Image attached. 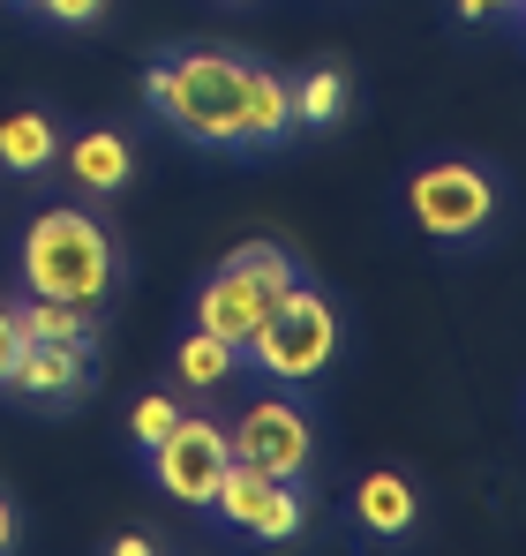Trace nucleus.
Returning a JSON list of instances; mask_svg holds the SVG:
<instances>
[{"instance_id":"f257e3e1","label":"nucleus","mask_w":526,"mask_h":556,"mask_svg":"<svg viewBox=\"0 0 526 556\" xmlns=\"http://www.w3.org/2000/svg\"><path fill=\"white\" fill-rule=\"evenodd\" d=\"M143 105L196 151L241 159V105H249V53L218 46H180L143 68Z\"/></svg>"},{"instance_id":"f03ea898","label":"nucleus","mask_w":526,"mask_h":556,"mask_svg":"<svg viewBox=\"0 0 526 556\" xmlns=\"http://www.w3.org/2000/svg\"><path fill=\"white\" fill-rule=\"evenodd\" d=\"M15 278H23V293L105 308V293L121 286V241L84 203H46V211H30V226L15 241Z\"/></svg>"},{"instance_id":"7ed1b4c3","label":"nucleus","mask_w":526,"mask_h":556,"mask_svg":"<svg viewBox=\"0 0 526 556\" xmlns=\"http://www.w3.org/2000/svg\"><path fill=\"white\" fill-rule=\"evenodd\" d=\"M399 211L422 241L437 249H481L504 218V174L489 159H466V151H437L422 159L406 188H399Z\"/></svg>"},{"instance_id":"20e7f679","label":"nucleus","mask_w":526,"mask_h":556,"mask_svg":"<svg viewBox=\"0 0 526 556\" xmlns=\"http://www.w3.org/2000/svg\"><path fill=\"white\" fill-rule=\"evenodd\" d=\"M301 256L286 249V241H241L218 271L196 286V301H188V324L196 331H211V339H226V346H249L263 331V316L301 286Z\"/></svg>"},{"instance_id":"39448f33","label":"nucleus","mask_w":526,"mask_h":556,"mask_svg":"<svg viewBox=\"0 0 526 556\" xmlns=\"http://www.w3.org/2000/svg\"><path fill=\"white\" fill-rule=\"evenodd\" d=\"M339 362V301L331 293H316L309 278L263 316V331L241 346V369H256L263 383H278V391H301V383H316V376Z\"/></svg>"},{"instance_id":"423d86ee","label":"nucleus","mask_w":526,"mask_h":556,"mask_svg":"<svg viewBox=\"0 0 526 556\" xmlns=\"http://www.w3.org/2000/svg\"><path fill=\"white\" fill-rule=\"evenodd\" d=\"M143 459H151V481L166 489V504L211 511V496H218V481L234 466V437H226L218 414H180L174 429H166V444L143 452Z\"/></svg>"},{"instance_id":"0eeeda50","label":"nucleus","mask_w":526,"mask_h":556,"mask_svg":"<svg viewBox=\"0 0 526 556\" xmlns=\"http://www.w3.org/2000/svg\"><path fill=\"white\" fill-rule=\"evenodd\" d=\"M211 519L226 527V534H241V542H293L301 527H309V496H301V481H286V473H263V466H226V481H218V496H211Z\"/></svg>"},{"instance_id":"6e6552de","label":"nucleus","mask_w":526,"mask_h":556,"mask_svg":"<svg viewBox=\"0 0 526 556\" xmlns=\"http://www.w3.org/2000/svg\"><path fill=\"white\" fill-rule=\"evenodd\" d=\"M234 459L241 466H263V473H286V481H309V466H316V414L301 406V399H256V406H241L234 414Z\"/></svg>"},{"instance_id":"1a4fd4ad","label":"nucleus","mask_w":526,"mask_h":556,"mask_svg":"<svg viewBox=\"0 0 526 556\" xmlns=\"http://www.w3.org/2000/svg\"><path fill=\"white\" fill-rule=\"evenodd\" d=\"M0 391L23 399V406H76L90 391V354L84 346H53V339H23V354H15Z\"/></svg>"},{"instance_id":"9d476101","label":"nucleus","mask_w":526,"mask_h":556,"mask_svg":"<svg viewBox=\"0 0 526 556\" xmlns=\"http://www.w3.org/2000/svg\"><path fill=\"white\" fill-rule=\"evenodd\" d=\"M347 519L361 542H406L422 527V489L406 481V466H368L347 496Z\"/></svg>"},{"instance_id":"9b49d317","label":"nucleus","mask_w":526,"mask_h":556,"mask_svg":"<svg viewBox=\"0 0 526 556\" xmlns=\"http://www.w3.org/2000/svg\"><path fill=\"white\" fill-rule=\"evenodd\" d=\"M61 174L68 188L84 195V203H113L121 188L136 181V143L121 136V128H76V136H61Z\"/></svg>"},{"instance_id":"f8f14e48","label":"nucleus","mask_w":526,"mask_h":556,"mask_svg":"<svg viewBox=\"0 0 526 556\" xmlns=\"http://www.w3.org/2000/svg\"><path fill=\"white\" fill-rule=\"evenodd\" d=\"M61 166V121L46 105H15L0 113V174L8 181H38Z\"/></svg>"},{"instance_id":"ddd939ff","label":"nucleus","mask_w":526,"mask_h":556,"mask_svg":"<svg viewBox=\"0 0 526 556\" xmlns=\"http://www.w3.org/2000/svg\"><path fill=\"white\" fill-rule=\"evenodd\" d=\"M293 136V84L278 68L249 61V105H241V159H263V151H286Z\"/></svg>"},{"instance_id":"4468645a","label":"nucleus","mask_w":526,"mask_h":556,"mask_svg":"<svg viewBox=\"0 0 526 556\" xmlns=\"http://www.w3.org/2000/svg\"><path fill=\"white\" fill-rule=\"evenodd\" d=\"M8 308H15V331H23V339L84 346V354H98V339H105L98 308H84V301H46V293H23V301H8Z\"/></svg>"},{"instance_id":"2eb2a0df","label":"nucleus","mask_w":526,"mask_h":556,"mask_svg":"<svg viewBox=\"0 0 526 556\" xmlns=\"http://www.w3.org/2000/svg\"><path fill=\"white\" fill-rule=\"evenodd\" d=\"M234 376H241V346H226V339H211V331L188 324V339L174 346V391L211 399V391H226Z\"/></svg>"},{"instance_id":"dca6fc26","label":"nucleus","mask_w":526,"mask_h":556,"mask_svg":"<svg viewBox=\"0 0 526 556\" xmlns=\"http://www.w3.org/2000/svg\"><path fill=\"white\" fill-rule=\"evenodd\" d=\"M347 68L339 61H316V68H301L293 76V136H316V128H339L347 121Z\"/></svg>"},{"instance_id":"f3484780","label":"nucleus","mask_w":526,"mask_h":556,"mask_svg":"<svg viewBox=\"0 0 526 556\" xmlns=\"http://www.w3.org/2000/svg\"><path fill=\"white\" fill-rule=\"evenodd\" d=\"M180 414V391H151V399H136V414H128V437H136V452H159L166 444V429H174Z\"/></svg>"},{"instance_id":"a211bd4d","label":"nucleus","mask_w":526,"mask_h":556,"mask_svg":"<svg viewBox=\"0 0 526 556\" xmlns=\"http://www.w3.org/2000/svg\"><path fill=\"white\" fill-rule=\"evenodd\" d=\"M443 15H451L459 30H504V23L519 15V0H443Z\"/></svg>"},{"instance_id":"6ab92c4d","label":"nucleus","mask_w":526,"mask_h":556,"mask_svg":"<svg viewBox=\"0 0 526 556\" xmlns=\"http://www.w3.org/2000/svg\"><path fill=\"white\" fill-rule=\"evenodd\" d=\"M105 8H113V0H38V15H46L53 30H98Z\"/></svg>"},{"instance_id":"aec40b11","label":"nucleus","mask_w":526,"mask_h":556,"mask_svg":"<svg viewBox=\"0 0 526 556\" xmlns=\"http://www.w3.org/2000/svg\"><path fill=\"white\" fill-rule=\"evenodd\" d=\"M15 354H23V331H15V308L0 301V383H8V369H15Z\"/></svg>"},{"instance_id":"412c9836","label":"nucleus","mask_w":526,"mask_h":556,"mask_svg":"<svg viewBox=\"0 0 526 556\" xmlns=\"http://www.w3.org/2000/svg\"><path fill=\"white\" fill-rule=\"evenodd\" d=\"M15 534H23V511H15V496L0 489V556L15 549Z\"/></svg>"},{"instance_id":"4be33fe9","label":"nucleus","mask_w":526,"mask_h":556,"mask_svg":"<svg viewBox=\"0 0 526 556\" xmlns=\"http://www.w3.org/2000/svg\"><path fill=\"white\" fill-rule=\"evenodd\" d=\"M151 549H159L151 534H121V542H113V556H151Z\"/></svg>"},{"instance_id":"5701e85b","label":"nucleus","mask_w":526,"mask_h":556,"mask_svg":"<svg viewBox=\"0 0 526 556\" xmlns=\"http://www.w3.org/2000/svg\"><path fill=\"white\" fill-rule=\"evenodd\" d=\"M512 23H519V38H526V0H519V15H512Z\"/></svg>"},{"instance_id":"b1692460","label":"nucleus","mask_w":526,"mask_h":556,"mask_svg":"<svg viewBox=\"0 0 526 556\" xmlns=\"http://www.w3.org/2000/svg\"><path fill=\"white\" fill-rule=\"evenodd\" d=\"M8 8H38V0H8Z\"/></svg>"}]
</instances>
